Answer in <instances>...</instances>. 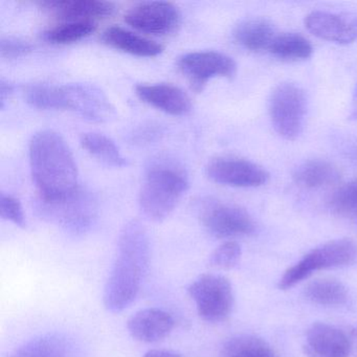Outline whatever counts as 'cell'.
I'll list each match as a JSON object with an SVG mask.
<instances>
[{
  "label": "cell",
  "mask_w": 357,
  "mask_h": 357,
  "mask_svg": "<svg viewBox=\"0 0 357 357\" xmlns=\"http://www.w3.org/2000/svg\"><path fill=\"white\" fill-rule=\"evenodd\" d=\"M357 261V244L350 239L327 242L305 255L296 264L288 268L280 280L279 287L287 290L314 271L349 266Z\"/></svg>",
  "instance_id": "obj_5"
},
{
  "label": "cell",
  "mask_w": 357,
  "mask_h": 357,
  "mask_svg": "<svg viewBox=\"0 0 357 357\" xmlns=\"http://www.w3.org/2000/svg\"><path fill=\"white\" fill-rule=\"evenodd\" d=\"M303 350L307 357H348L351 344L348 336L338 328L314 323L307 330Z\"/></svg>",
  "instance_id": "obj_15"
},
{
  "label": "cell",
  "mask_w": 357,
  "mask_h": 357,
  "mask_svg": "<svg viewBox=\"0 0 357 357\" xmlns=\"http://www.w3.org/2000/svg\"><path fill=\"white\" fill-rule=\"evenodd\" d=\"M188 292L195 302L198 314L208 323L225 321L233 310V287L222 275H200L190 284Z\"/></svg>",
  "instance_id": "obj_6"
},
{
  "label": "cell",
  "mask_w": 357,
  "mask_h": 357,
  "mask_svg": "<svg viewBox=\"0 0 357 357\" xmlns=\"http://www.w3.org/2000/svg\"><path fill=\"white\" fill-rule=\"evenodd\" d=\"M242 250L235 241H227L221 244L212 252L210 264L221 269H231L240 262Z\"/></svg>",
  "instance_id": "obj_29"
},
{
  "label": "cell",
  "mask_w": 357,
  "mask_h": 357,
  "mask_svg": "<svg viewBox=\"0 0 357 357\" xmlns=\"http://www.w3.org/2000/svg\"><path fill=\"white\" fill-rule=\"evenodd\" d=\"M342 176L340 169L326 160H308L294 168L292 178L300 187L319 189L335 185Z\"/></svg>",
  "instance_id": "obj_19"
},
{
  "label": "cell",
  "mask_w": 357,
  "mask_h": 357,
  "mask_svg": "<svg viewBox=\"0 0 357 357\" xmlns=\"http://www.w3.org/2000/svg\"><path fill=\"white\" fill-rule=\"evenodd\" d=\"M33 45L17 37H6L0 41V54L6 59H18L32 53Z\"/></svg>",
  "instance_id": "obj_31"
},
{
  "label": "cell",
  "mask_w": 357,
  "mask_h": 357,
  "mask_svg": "<svg viewBox=\"0 0 357 357\" xmlns=\"http://www.w3.org/2000/svg\"><path fill=\"white\" fill-rule=\"evenodd\" d=\"M39 6L47 13L66 22H93L110 17L116 6L99 0H45Z\"/></svg>",
  "instance_id": "obj_14"
},
{
  "label": "cell",
  "mask_w": 357,
  "mask_h": 357,
  "mask_svg": "<svg viewBox=\"0 0 357 357\" xmlns=\"http://www.w3.org/2000/svg\"><path fill=\"white\" fill-rule=\"evenodd\" d=\"M97 30L93 22H66L45 33V39L53 45H70L86 38Z\"/></svg>",
  "instance_id": "obj_27"
},
{
  "label": "cell",
  "mask_w": 357,
  "mask_h": 357,
  "mask_svg": "<svg viewBox=\"0 0 357 357\" xmlns=\"http://www.w3.org/2000/svg\"><path fill=\"white\" fill-rule=\"evenodd\" d=\"M206 175L219 185L257 188L268 183L269 173L256 162L236 156H218L206 166Z\"/></svg>",
  "instance_id": "obj_8"
},
{
  "label": "cell",
  "mask_w": 357,
  "mask_h": 357,
  "mask_svg": "<svg viewBox=\"0 0 357 357\" xmlns=\"http://www.w3.org/2000/svg\"><path fill=\"white\" fill-rule=\"evenodd\" d=\"M202 221L206 231L219 239L250 235L256 229L254 219L244 208L217 202L204 206Z\"/></svg>",
  "instance_id": "obj_11"
},
{
  "label": "cell",
  "mask_w": 357,
  "mask_h": 357,
  "mask_svg": "<svg viewBox=\"0 0 357 357\" xmlns=\"http://www.w3.org/2000/svg\"><path fill=\"white\" fill-rule=\"evenodd\" d=\"M41 202L43 213L73 229H83L89 227L97 212L93 195L80 188L64 199Z\"/></svg>",
  "instance_id": "obj_12"
},
{
  "label": "cell",
  "mask_w": 357,
  "mask_h": 357,
  "mask_svg": "<svg viewBox=\"0 0 357 357\" xmlns=\"http://www.w3.org/2000/svg\"><path fill=\"white\" fill-rule=\"evenodd\" d=\"M127 328L135 340L151 344L164 340L171 333L174 319L162 309L146 308L130 317Z\"/></svg>",
  "instance_id": "obj_17"
},
{
  "label": "cell",
  "mask_w": 357,
  "mask_h": 357,
  "mask_svg": "<svg viewBox=\"0 0 357 357\" xmlns=\"http://www.w3.org/2000/svg\"><path fill=\"white\" fill-rule=\"evenodd\" d=\"M308 112V99L296 83L278 85L268 100V114L275 132L286 141H296L302 135Z\"/></svg>",
  "instance_id": "obj_4"
},
{
  "label": "cell",
  "mask_w": 357,
  "mask_h": 357,
  "mask_svg": "<svg viewBox=\"0 0 357 357\" xmlns=\"http://www.w3.org/2000/svg\"><path fill=\"white\" fill-rule=\"evenodd\" d=\"M131 28L146 34L164 36L181 26V14L176 6L167 1H146L131 8L124 18Z\"/></svg>",
  "instance_id": "obj_9"
},
{
  "label": "cell",
  "mask_w": 357,
  "mask_h": 357,
  "mask_svg": "<svg viewBox=\"0 0 357 357\" xmlns=\"http://www.w3.org/2000/svg\"><path fill=\"white\" fill-rule=\"evenodd\" d=\"M349 120L357 122V84L353 93L352 104H351V112L349 114Z\"/></svg>",
  "instance_id": "obj_34"
},
{
  "label": "cell",
  "mask_w": 357,
  "mask_h": 357,
  "mask_svg": "<svg viewBox=\"0 0 357 357\" xmlns=\"http://www.w3.org/2000/svg\"><path fill=\"white\" fill-rule=\"evenodd\" d=\"M177 66L197 93L204 89L211 79L233 78L237 73V64L233 58L214 51L185 54L179 58Z\"/></svg>",
  "instance_id": "obj_7"
},
{
  "label": "cell",
  "mask_w": 357,
  "mask_h": 357,
  "mask_svg": "<svg viewBox=\"0 0 357 357\" xmlns=\"http://www.w3.org/2000/svg\"><path fill=\"white\" fill-rule=\"evenodd\" d=\"M66 349L64 338L57 334H47L26 342L11 357H64Z\"/></svg>",
  "instance_id": "obj_25"
},
{
  "label": "cell",
  "mask_w": 357,
  "mask_h": 357,
  "mask_svg": "<svg viewBox=\"0 0 357 357\" xmlns=\"http://www.w3.org/2000/svg\"><path fill=\"white\" fill-rule=\"evenodd\" d=\"M238 45L250 52L268 51L277 33L275 26L265 18H250L240 22L233 33Z\"/></svg>",
  "instance_id": "obj_20"
},
{
  "label": "cell",
  "mask_w": 357,
  "mask_h": 357,
  "mask_svg": "<svg viewBox=\"0 0 357 357\" xmlns=\"http://www.w3.org/2000/svg\"><path fill=\"white\" fill-rule=\"evenodd\" d=\"M356 336H357V331H356Z\"/></svg>",
  "instance_id": "obj_35"
},
{
  "label": "cell",
  "mask_w": 357,
  "mask_h": 357,
  "mask_svg": "<svg viewBox=\"0 0 357 357\" xmlns=\"http://www.w3.org/2000/svg\"><path fill=\"white\" fill-rule=\"evenodd\" d=\"M101 39L105 45L114 49L139 57H156L164 52V47L160 43L122 26H114L106 29Z\"/></svg>",
  "instance_id": "obj_18"
},
{
  "label": "cell",
  "mask_w": 357,
  "mask_h": 357,
  "mask_svg": "<svg viewBox=\"0 0 357 357\" xmlns=\"http://www.w3.org/2000/svg\"><path fill=\"white\" fill-rule=\"evenodd\" d=\"M305 296L321 306H340L348 300V290L338 280L317 279L306 286Z\"/></svg>",
  "instance_id": "obj_23"
},
{
  "label": "cell",
  "mask_w": 357,
  "mask_h": 357,
  "mask_svg": "<svg viewBox=\"0 0 357 357\" xmlns=\"http://www.w3.org/2000/svg\"><path fill=\"white\" fill-rule=\"evenodd\" d=\"M307 30L317 38L337 45L357 40V16L314 11L305 18Z\"/></svg>",
  "instance_id": "obj_13"
},
{
  "label": "cell",
  "mask_w": 357,
  "mask_h": 357,
  "mask_svg": "<svg viewBox=\"0 0 357 357\" xmlns=\"http://www.w3.org/2000/svg\"><path fill=\"white\" fill-rule=\"evenodd\" d=\"M273 57L285 61H301L312 56L313 47L309 40L296 33L277 35L268 50Z\"/></svg>",
  "instance_id": "obj_22"
},
{
  "label": "cell",
  "mask_w": 357,
  "mask_h": 357,
  "mask_svg": "<svg viewBox=\"0 0 357 357\" xmlns=\"http://www.w3.org/2000/svg\"><path fill=\"white\" fill-rule=\"evenodd\" d=\"M81 145L100 162L114 168L127 166V160L110 137L102 133L89 132L81 135Z\"/></svg>",
  "instance_id": "obj_21"
},
{
  "label": "cell",
  "mask_w": 357,
  "mask_h": 357,
  "mask_svg": "<svg viewBox=\"0 0 357 357\" xmlns=\"http://www.w3.org/2000/svg\"><path fill=\"white\" fill-rule=\"evenodd\" d=\"M64 109L77 112L95 123L112 122L116 116V108L105 93L91 84L74 83L62 85Z\"/></svg>",
  "instance_id": "obj_10"
},
{
  "label": "cell",
  "mask_w": 357,
  "mask_h": 357,
  "mask_svg": "<svg viewBox=\"0 0 357 357\" xmlns=\"http://www.w3.org/2000/svg\"><path fill=\"white\" fill-rule=\"evenodd\" d=\"M0 215L6 220L11 221L17 227H26V216L20 200L8 194H0Z\"/></svg>",
  "instance_id": "obj_30"
},
{
  "label": "cell",
  "mask_w": 357,
  "mask_h": 357,
  "mask_svg": "<svg viewBox=\"0 0 357 357\" xmlns=\"http://www.w3.org/2000/svg\"><path fill=\"white\" fill-rule=\"evenodd\" d=\"M12 93H13V84L1 78L0 80V107L1 109L5 107L6 102L11 97Z\"/></svg>",
  "instance_id": "obj_32"
},
{
  "label": "cell",
  "mask_w": 357,
  "mask_h": 357,
  "mask_svg": "<svg viewBox=\"0 0 357 357\" xmlns=\"http://www.w3.org/2000/svg\"><path fill=\"white\" fill-rule=\"evenodd\" d=\"M135 93L142 101L171 116H185L192 109L189 96L175 85L139 84L135 87Z\"/></svg>",
  "instance_id": "obj_16"
},
{
  "label": "cell",
  "mask_w": 357,
  "mask_h": 357,
  "mask_svg": "<svg viewBox=\"0 0 357 357\" xmlns=\"http://www.w3.org/2000/svg\"><path fill=\"white\" fill-rule=\"evenodd\" d=\"M223 357H275L271 347L254 335H238L225 342Z\"/></svg>",
  "instance_id": "obj_24"
},
{
  "label": "cell",
  "mask_w": 357,
  "mask_h": 357,
  "mask_svg": "<svg viewBox=\"0 0 357 357\" xmlns=\"http://www.w3.org/2000/svg\"><path fill=\"white\" fill-rule=\"evenodd\" d=\"M33 181L40 202L64 199L79 189L78 167L66 139L53 130H43L30 143Z\"/></svg>",
  "instance_id": "obj_2"
},
{
  "label": "cell",
  "mask_w": 357,
  "mask_h": 357,
  "mask_svg": "<svg viewBox=\"0 0 357 357\" xmlns=\"http://www.w3.org/2000/svg\"><path fill=\"white\" fill-rule=\"evenodd\" d=\"M330 208L344 216L357 215V179L344 183L334 191L329 200Z\"/></svg>",
  "instance_id": "obj_28"
},
{
  "label": "cell",
  "mask_w": 357,
  "mask_h": 357,
  "mask_svg": "<svg viewBox=\"0 0 357 357\" xmlns=\"http://www.w3.org/2000/svg\"><path fill=\"white\" fill-rule=\"evenodd\" d=\"M189 188L183 168L170 160H160L148 168L139 192V206L149 220L160 222L176 208Z\"/></svg>",
  "instance_id": "obj_3"
},
{
  "label": "cell",
  "mask_w": 357,
  "mask_h": 357,
  "mask_svg": "<svg viewBox=\"0 0 357 357\" xmlns=\"http://www.w3.org/2000/svg\"><path fill=\"white\" fill-rule=\"evenodd\" d=\"M143 357H183L178 353L168 350H150Z\"/></svg>",
  "instance_id": "obj_33"
},
{
  "label": "cell",
  "mask_w": 357,
  "mask_h": 357,
  "mask_svg": "<svg viewBox=\"0 0 357 357\" xmlns=\"http://www.w3.org/2000/svg\"><path fill=\"white\" fill-rule=\"evenodd\" d=\"M24 99L33 107L43 110L64 109L62 86L35 83L24 89Z\"/></svg>",
  "instance_id": "obj_26"
},
{
  "label": "cell",
  "mask_w": 357,
  "mask_h": 357,
  "mask_svg": "<svg viewBox=\"0 0 357 357\" xmlns=\"http://www.w3.org/2000/svg\"><path fill=\"white\" fill-rule=\"evenodd\" d=\"M149 263L147 231L139 221H129L121 231L118 254L104 289V305L108 311L122 312L135 302Z\"/></svg>",
  "instance_id": "obj_1"
}]
</instances>
